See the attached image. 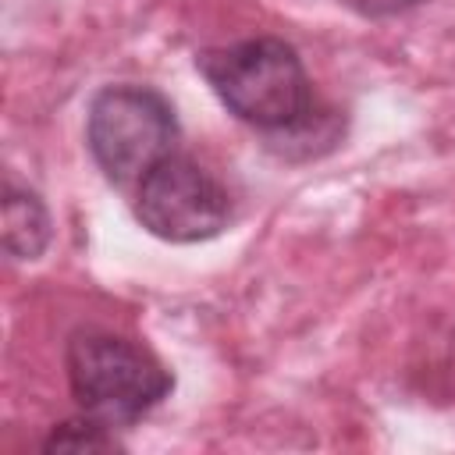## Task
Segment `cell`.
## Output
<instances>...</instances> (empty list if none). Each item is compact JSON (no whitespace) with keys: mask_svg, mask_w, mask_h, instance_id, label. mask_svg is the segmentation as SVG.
Returning <instances> with one entry per match:
<instances>
[{"mask_svg":"<svg viewBox=\"0 0 455 455\" xmlns=\"http://www.w3.org/2000/svg\"><path fill=\"white\" fill-rule=\"evenodd\" d=\"M199 75L217 100L259 132H295L313 114V89L299 53L274 36L242 39L231 46L203 50Z\"/></svg>","mask_w":455,"mask_h":455,"instance_id":"6da1fadb","label":"cell"},{"mask_svg":"<svg viewBox=\"0 0 455 455\" xmlns=\"http://www.w3.org/2000/svg\"><path fill=\"white\" fill-rule=\"evenodd\" d=\"M64 363L75 402L107 427L139 423L174 387L171 370L146 345L100 327L75 331Z\"/></svg>","mask_w":455,"mask_h":455,"instance_id":"7a4b0ae2","label":"cell"},{"mask_svg":"<svg viewBox=\"0 0 455 455\" xmlns=\"http://www.w3.org/2000/svg\"><path fill=\"white\" fill-rule=\"evenodd\" d=\"M46 451H114L117 448V437L110 434L107 423L92 419V416H82V419H68L60 427L50 430V437L43 441Z\"/></svg>","mask_w":455,"mask_h":455,"instance_id":"8992f818","label":"cell"},{"mask_svg":"<svg viewBox=\"0 0 455 455\" xmlns=\"http://www.w3.org/2000/svg\"><path fill=\"white\" fill-rule=\"evenodd\" d=\"M50 213L28 188H4V249L14 259H36L50 245Z\"/></svg>","mask_w":455,"mask_h":455,"instance_id":"5b68a950","label":"cell"},{"mask_svg":"<svg viewBox=\"0 0 455 455\" xmlns=\"http://www.w3.org/2000/svg\"><path fill=\"white\" fill-rule=\"evenodd\" d=\"M85 142L114 185L142 181L164 156L174 153L178 117L156 89L107 85L89 103Z\"/></svg>","mask_w":455,"mask_h":455,"instance_id":"3957f363","label":"cell"},{"mask_svg":"<svg viewBox=\"0 0 455 455\" xmlns=\"http://www.w3.org/2000/svg\"><path fill=\"white\" fill-rule=\"evenodd\" d=\"M135 217L164 242H206L228 228L231 196L203 164L171 153L139 181Z\"/></svg>","mask_w":455,"mask_h":455,"instance_id":"277c9868","label":"cell"},{"mask_svg":"<svg viewBox=\"0 0 455 455\" xmlns=\"http://www.w3.org/2000/svg\"><path fill=\"white\" fill-rule=\"evenodd\" d=\"M345 4L363 18H395V14L419 7L423 0H345Z\"/></svg>","mask_w":455,"mask_h":455,"instance_id":"52a82bcc","label":"cell"}]
</instances>
